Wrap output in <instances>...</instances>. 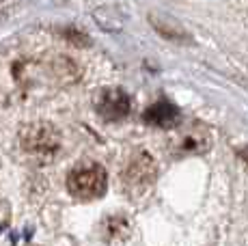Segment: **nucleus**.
Wrapping results in <instances>:
<instances>
[{
  "mask_svg": "<svg viewBox=\"0 0 248 246\" xmlns=\"http://www.w3.org/2000/svg\"><path fill=\"white\" fill-rule=\"evenodd\" d=\"M108 173L97 162H82L67 175V190L78 201H95L106 195Z\"/></svg>",
  "mask_w": 248,
  "mask_h": 246,
  "instance_id": "nucleus-1",
  "label": "nucleus"
},
{
  "mask_svg": "<svg viewBox=\"0 0 248 246\" xmlns=\"http://www.w3.org/2000/svg\"><path fill=\"white\" fill-rule=\"evenodd\" d=\"M158 179V164L147 151H136L123 171V190L130 199H142Z\"/></svg>",
  "mask_w": 248,
  "mask_h": 246,
  "instance_id": "nucleus-2",
  "label": "nucleus"
},
{
  "mask_svg": "<svg viewBox=\"0 0 248 246\" xmlns=\"http://www.w3.org/2000/svg\"><path fill=\"white\" fill-rule=\"evenodd\" d=\"M22 149L31 155H54L61 149V134L52 123L47 121H37L28 123L20 134Z\"/></svg>",
  "mask_w": 248,
  "mask_h": 246,
  "instance_id": "nucleus-3",
  "label": "nucleus"
},
{
  "mask_svg": "<svg viewBox=\"0 0 248 246\" xmlns=\"http://www.w3.org/2000/svg\"><path fill=\"white\" fill-rule=\"evenodd\" d=\"M95 110L104 121H121L130 115L132 99L123 89H104L95 99Z\"/></svg>",
  "mask_w": 248,
  "mask_h": 246,
  "instance_id": "nucleus-4",
  "label": "nucleus"
},
{
  "mask_svg": "<svg viewBox=\"0 0 248 246\" xmlns=\"http://www.w3.org/2000/svg\"><path fill=\"white\" fill-rule=\"evenodd\" d=\"M142 119H145V123H149V125L160 127V130H170V127L179 125L181 110L173 102H169V99H160V102L151 104L147 108Z\"/></svg>",
  "mask_w": 248,
  "mask_h": 246,
  "instance_id": "nucleus-5",
  "label": "nucleus"
},
{
  "mask_svg": "<svg viewBox=\"0 0 248 246\" xmlns=\"http://www.w3.org/2000/svg\"><path fill=\"white\" fill-rule=\"evenodd\" d=\"M149 22L154 24V28L160 32L162 37H166V39L188 41V35H186V31H184V28H181L175 20H170V17L160 15V13H154V15H149Z\"/></svg>",
  "mask_w": 248,
  "mask_h": 246,
  "instance_id": "nucleus-6",
  "label": "nucleus"
},
{
  "mask_svg": "<svg viewBox=\"0 0 248 246\" xmlns=\"http://www.w3.org/2000/svg\"><path fill=\"white\" fill-rule=\"evenodd\" d=\"M209 149V136L207 130H199V132H190L184 138L179 140L177 151L181 154H205Z\"/></svg>",
  "mask_w": 248,
  "mask_h": 246,
  "instance_id": "nucleus-7",
  "label": "nucleus"
},
{
  "mask_svg": "<svg viewBox=\"0 0 248 246\" xmlns=\"http://www.w3.org/2000/svg\"><path fill=\"white\" fill-rule=\"evenodd\" d=\"M130 233V222L123 216H110L104 220V235L106 240H123Z\"/></svg>",
  "mask_w": 248,
  "mask_h": 246,
  "instance_id": "nucleus-8",
  "label": "nucleus"
},
{
  "mask_svg": "<svg viewBox=\"0 0 248 246\" xmlns=\"http://www.w3.org/2000/svg\"><path fill=\"white\" fill-rule=\"evenodd\" d=\"M237 155H240L242 160L248 164V147H242V149H237Z\"/></svg>",
  "mask_w": 248,
  "mask_h": 246,
  "instance_id": "nucleus-9",
  "label": "nucleus"
}]
</instances>
